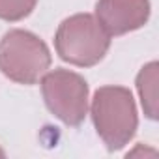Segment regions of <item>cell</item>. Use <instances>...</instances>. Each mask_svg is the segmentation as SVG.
<instances>
[{
	"label": "cell",
	"instance_id": "cell-8",
	"mask_svg": "<svg viewBox=\"0 0 159 159\" xmlns=\"http://www.w3.org/2000/svg\"><path fill=\"white\" fill-rule=\"evenodd\" d=\"M4 155H6V153H4V150H2V148H0V157H4Z\"/></svg>",
	"mask_w": 159,
	"mask_h": 159
},
{
	"label": "cell",
	"instance_id": "cell-4",
	"mask_svg": "<svg viewBox=\"0 0 159 159\" xmlns=\"http://www.w3.org/2000/svg\"><path fill=\"white\" fill-rule=\"evenodd\" d=\"M41 94L47 109L66 125H81L88 114V83L69 69H54L41 77Z\"/></svg>",
	"mask_w": 159,
	"mask_h": 159
},
{
	"label": "cell",
	"instance_id": "cell-6",
	"mask_svg": "<svg viewBox=\"0 0 159 159\" xmlns=\"http://www.w3.org/2000/svg\"><path fill=\"white\" fill-rule=\"evenodd\" d=\"M157 69H159V64L153 60L146 64L137 75V92H139L144 114L150 120H157Z\"/></svg>",
	"mask_w": 159,
	"mask_h": 159
},
{
	"label": "cell",
	"instance_id": "cell-1",
	"mask_svg": "<svg viewBox=\"0 0 159 159\" xmlns=\"http://www.w3.org/2000/svg\"><path fill=\"white\" fill-rule=\"evenodd\" d=\"M90 116L96 133L109 152L122 150L135 137L139 114L133 94L125 86H101L94 92Z\"/></svg>",
	"mask_w": 159,
	"mask_h": 159
},
{
	"label": "cell",
	"instance_id": "cell-2",
	"mask_svg": "<svg viewBox=\"0 0 159 159\" xmlns=\"http://www.w3.org/2000/svg\"><path fill=\"white\" fill-rule=\"evenodd\" d=\"M111 47L109 32L92 13H75L58 25L54 49L58 56L77 67L99 64Z\"/></svg>",
	"mask_w": 159,
	"mask_h": 159
},
{
	"label": "cell",
	"instance_id": "cell-3",
	"mask_svg": "<svg viewBox=\"0 0 159 159\" xmlns=\"http://www.w3.org/2000/svg\"><path fill=\"white\" fill-rule=\"evenodd\" d=\"M51 51L36 34L15 28L0 39V71L17 84H36L51 67Z\"/></svg>",
	"mask_w": 159,
	"mask_h": 159
},
{
	"label": "cell",
	"instance_id": "cell-7",
	"mask_svg": "<svg viewBox=\"0 0 159 159\" xmlns=\"http://www.w3.org/2000/svg\"><path fill=\"white\" fill-rule=\"evenodd\" d=\"M38 4V0H0V19L15 23L28 17Z\"/></svg>",
	"mask_w": 159,
	"mask_h": 159
},
{
	"label": "cell",
	"instance_id": "cell-5",
	"mask_svg": "<svg viewBox=\"0 0 159 159\" xmlns=\"http://www.w3.org/2000/svg\"><path fill=\"white\" fill-rule=\"evenodd\" d=\"M96 19L111 38L135 32L150 19V0H98Z\"/></svg>",
	"mask_w": 159,
	"mask_h": 159
}]
</instances>
